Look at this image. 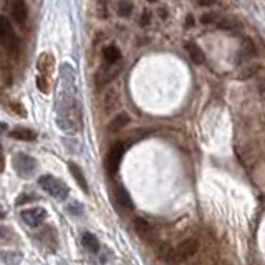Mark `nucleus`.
Wrapping results in <instances>:
<instances>
[{
    "label": "nucleus",
    "mask_w": 265,
    "mask_h": 265,
    "mask_svg": "<svg viewBox=\"0 0 265 265\" xmlns=\"http://www.w3.org/2000/svg\"><path fill=\"white\" fill-rule=\"evenodd\" d=\"M0 40H2V47L5 48L10 58H18L20 55V40L15 35L12 29V24L7 20V17L0 18Z\"/></svg>",
    "instance_id": "f257e3e1"
},
{
    "label": "nucleus",
    "mask_w": 265,
    "mask_h": 265,
    "mask_svg": "<svg viewBox=\"0 0 265 265\" xmlns=\"http://www.w3.org/2000/svg\"><path fill=\"white\" fill-rule=\"evenodd\" d=\"M38 184L43 191H47L50 196H55V198L65 199L68 196V187L63 184L60 179H57V177L53 176H42Z\"/></svg>",
    "instance_id": "f03ea898"
},
{
    "label": "nucleus",
    "mask_w": 265,
    "mask_h": 265,
    "mask_svg": "<svg viewBox=\"0 0 265 265\" xmlns=\"http://www.w3.org/2000/svg\"><path fill=\"white\" fill-rule=\"evenodd\" d=\"M123 154H125V144L123 143H115L111 148H109L108 156H106V169H108L109 174H116L118 172Z\"/></svg>",
    "instance_id": "7ed1b4c3"
},
{
    "label": "nucleus",
    "mask_w": 265,
    "mask_h": 265,
    "mask_svg": "<svg viewBox=\"0 0 265 265\" xmlns=\"http://www.w3.org/2000/svg\"><path fill=\"white\" fill-rule=\"evenodd\" d=\"M20 216L24 219V222L29 224L30 227H38L40 224L45 221V217H47V212H45V209L42 207H32V209L22 211Z\"/></svg>",
    "instance_id": "20e7f679"
},
{
    "label": "nucleus",
    "mask_w": 265,
    "mask_h": 265,
    "mask_svg": "<svg viewBox=\"0 0 265 265\" xmlns=\"http://www.w3.org/2000/svg\"><path fill=\"white\" fill-rule=\"evenodd\" d=\"M120 65H106V68H101V70H98L97 76H95V81H97V86H104L108 85L111 80H115L118 75H120Z\"/></svg>",
    "instance_id": "39448f33"
},
{
    "label": "nucleus",
    "mask_w": 265,
    "mask_h": 265,
    "mask_svg": "<svg viewBox=\"0 0 265 265\" xmlns=\"http://www.w3.org/2000/svg\"><path fill=\"white\" fill-rule=\"evenodd\" d=\"M198 247H199V245H198V240H196V239H186L184 242H181V244L176 247L177 262H179V260L191 259L196 252H198Z\"/></svg>",
    "instance_id": "423d86ee"
},
{
    "label": "nucleus",
    "mask_w": 265,
    "mask_h": 265,
    "mask_svg": "<svg viewBox=\"0 0 265 265\" xmlns=\"http://www.w3.org/2000/svg\"><path fill=\"white\" fill-rule=\"evenodd\" d=\"M10 12L13 20L18 25H25L27 17H29V8H27L25 0H10Z\"/></svg>",
    "instance_id": "0eeeda50"
},
{
    "label": "nucleus",
    "mask_w": 265,
    "mask_h": 265,
    "mask_svg": "<svg viewBox=\"0 0 265 265\" xmlns=\"http://www.w3.org/2000/svg\"><path fill=\"white\" fill-rule=\"evenodd\" d=\"M36 70L40 71V75L50 76L55 70V57L52 53L43 52L38 55V60H36Z\"/></svg>",
    "instance_id": "6e6552de"
},
{
    "label": "nucleus",
    "mask_w": 265,
    "mask_h": 265,
    "mask_svg": "<svg viewBox=\"0 0 265 265\" xmlns=\"http://www.w3.org/2000/svg\"><path fill=\"white\" fill-rule=\"evenodd\" d=\"M103 106L106 113H113L116 111L118 106H120V90L111 86L104 91V97H103Z\"/></svg>",
    "instance_id": "1a4fd4ad"
},
{
    "label": "nucleus",
    "mask_w": 265,
    "mask_h": 265,
    "mask_svg": "<svg viewBox=\"0 0 265 265\" xmlns=\"http://www.w3.org/2000/svg\"><path fill=\"white\" fill-rule=\"evenodd\" d=\"M156 254L158 257L164 260V262H177V254H176V249H172L171 245L163 242L156 247Z\"/></svg>",
    "instance_id": "9d476101"
},
{
    "label": "nucleus",
    "mask_w": 265,
    "mask_h": 265,
    "mask_svg": "<svg viewBox=\"0 0 265 265\" xmlns=\"http://www.w3.org/2000/svg\"><path fill=\"white\" fill-rule=\"evenodd\" d=\"M186 50H187V53H189L191 60H193L196 65H204V63H205V55L202 52V48H200L198 43L187 42L186 43Z\"/></svg>",
    "instance_id": "9b49d317"
},
{
    "label": "nucleus",
    "mask_w": 265,
    "mask_h": 265,
    "mask_svg": "<svg viewBox=\"0 0 265 265\" xmlns=\"http://www.w3.org/2000/svg\"><path fill=\"white\" fill-rule=\"evenodd\" d=\"M260 70H262V65H259V63L247 65V66H244L239 70V73H237V80H242V81L250 80V78H254L255 75H259Z\"/></svg>",
    "instance_id": "f8f14e48"
},
{
    "label": "nucleus",
    "mask_w": 265,
    "mask_h": 265,
    "mask_svg": "<svg viewBox=\"0 0 265 265\" xmlns=\"http://www.w3.org/2000/svg\"><path fill=\"white\" fill-rule=\"evenodd\" d=\"M10 138L18 141H35L36 132L29 130V128H15V130L10 131Z\"/></svg>",
    "instance_id": "ddd939ff"
},
{
    "label": "nucleus",
    "mask_w": 265,
    "mask_h": 265,
    "mask_svg": "<svg viewBox=\"0 0 265 265\" xmlns=\"http://www.w3.org/2000/svg\"><path fill=\"white\" fill-rule=\"evenodd\" d=\"M103 58H104V63H106V65H115V63L120 62L121 53L115 45H108V47L103 48Z\"/></svg>",
    "instance_id": "4468645a"
},
{
    "label": "nucleus",
    "mask_w": 265,
    "mask_h": 265,
    "mask_svg": "<svg viewBox=\"0 0 265 265\" xmlns=\"http://www.w3.org/2000/svg\"><path fill=\"white\" fill-rule=\"evenodd\" d=\"M128 123H130V116H128L126 113H118V115L111 120V123L108 125V130L111 132H116V131L123 130V128H126Z\"/></svg>",
    "instance_id": "2eb2a0df"
},
{
    "label": "nucleus",
    "mask_w": 265,
    "mask_h": 265,
    "mask_svg": "<svg viewBox=\"0 0 265 265\" xmlns=\"http://www.w3.org/2000/svg\"><path fill=\"white\" fill-rule=\"evenodd\" d=\"M68 167H70V172H71V176L75 177L76 184H78L85 193H88V182H86V177H85L83 172H81V169L76 166L75 163H70L68 164Z\"/></svg>",
    "instance_id": "dca6fc26"
},
{
    "label": "nucleus",
    "mask_w": 265,
    "mask_h": 265,
    "mask_svg": "<svg viewBox=\"0 0 265 265\" xmlns=\"http://www.w3.org/2000/svg\"><path fill=\"white\" fill-rule=\"evenodd\" d=\"M134 229L141 237H149L153 234V226L149 224V221H146L143 217H136L134 219Z\"/></svg>",
    "instance_id": "f3484780"
},
{
    "label": "nucleus",
    "mask_w": 265,
    "mask_h": 265,
    "mask_svg": "<svg viewBox=\"0 0 265 265\" xmlns=\"http://www.w3.org/2000/svg\"><path fill=\"white\" fill-rule=\"evenodd\" d=\"M116 202L120 207L123 209H132V200L130 198V194H128V191L126 189H123V187H118L116 189Z\"/></svg>",
    "instance_id": "a211bd4d"
},
{
    "label": "nucleus",
    "mask_w": 265,
    "mask_h": 265,
    "mask_svg": "<svg viewBox=\"0 0 265 265\" xmlns=\"http://www.w3.org/2000/svg\"><path fill=\"white\" fill-rule=\"evenodd\" d=\"M81 242H83V245L90 250V252H98L99 250L98 239L93 234H90V232H83V235H81Z\"/></svg>",
    "instance_id": "6ab92c4d"
},
{
    "label": "nucleus",
    "mask_w": 265,
    "mask_h": 265,
    "mask_svg": "<svg viewBox=\"0 0 265 265\" xmlns=\"http://www.w3.org/2000/svg\"><path fill=\"white\" fill-rule=\"evenodd\" d=\"M132 3L130 2V0H120V2L116 3V12H118V15H121V17H130L131 13H132Z\"/></svg>",
    "instance_id": "aec40b11"
},
{
    "label": "nucleus",
    "mask_w": 265,
    "mask_h": 265,
    "mask_svg": "<svg viewBox=\"0 0 265 265\" xmlns=\"http://www.w3.org/2000/svg\"><path fill=\"white\" fill-rule=\"evenodd\" d=\"M216 25L221 30H237V27H239V22L234 20V18H231V17H222L221 20H217Z\"/></svg>",
    "instance_id": "412c9836"
},
{
    "label": "nucleus",
    "mask_w": 265,
    "mask_h": 265,
    "mask_svg": "<svg viewBox=\"0 0 265 265\" xmlns=\"http://www.w3.org/2000/svg\"><path fill=\"white\" fill-rule=\"evenodd\" d=\"M242 52H244L245 57H255V55H257L255 43L250 38H244L242 40Z\"/></svg>",
    "instance_id": "4be33fe9"
},
{
    "label": "nucleus",
    "mask_w": 265,
    "mask_h": 265,
    "mask_svg": "<svg viewBox=\"0 0 265 265\" xmlns=\"http://www.w3.org/2000/svg\"><path fill=\"white\" fill-rule=\"evenodd\" d=\"M108 2L109 0H97V13L99 18H108Z\"/></svg>",
    "instance_id": "5701e85b"
},
{
    "label": "nucleus",
    "mask_w": 265,
    "mask_h": 265,
    "mask_svg": "<svg viewBox=\"0 0 265 265\" xmlns=\"http://www.w3.org/2000/svg\"><path fill=\"white\" fill-rule=\"evenodd\" d=\"M36 88H38L42 93H48V76H43V75H40V76H36Z\"/></svg>",
    "instance_id": "b1692460"
},
{
    "label": "nucleus",
    "mask_w": 265,
    "mask_h": 265,
    "mask_svg": "<svg viewBox=\"0 0 265 265\" xmlns=\"http://www.w3.org/2000/svg\"><path fill=\"white\" fill-rule=\"evenodd\" d=\"M8 106H10V111H13V113H17L18 116H27V111H25V108L22 106L20 103H17V101H12L10 104H8Z\"/></svg>",
    "instance_id": "393cba45"
},
{
    "label": "nucleus",
    "mask_w": 265,
    "mask_h": 265,
    "mask_svg": "<svg viewBox=\"0 0 265 265\" xmlns=\"http://www.w3.org/2000/svg\"><path fill=\"white\" fill-rule=\"evenodd\" d=\"M200 24H204V25L217 24V15L216 13H204V15L200 17Z\"/></svg>",
    "instance_id": "a878e982"
},
{
    "label": "nucleus",
    "mask_w": 265,
    "mask_h": 265,
    "mask_svg": "<svg viewBox=\"0 0 265 265\" xmlns=\"http://www.w3.org/2000/svg\"><path fill=\"white\" fill-rule=\"evenodd\" d=\"M139 25H141V27H146V25H149V12H143V13H141V18H139Z\"/></svg>",
    "instance_id": "bb28decb"
},
{
    "label": "nucleus",
    "mask_w": 265,
    "mask_h": 265,
    "mask_svg": "<svg viewBox=\"0 0 265 265\" xmlns=\"http://www.w3.org/2000/svg\"><path fill=\"white\" fill-rule=\"evenodd\" d=\"M198 3L199 5H202V7H211L216 3V0H198Z\"/></svg>",
    "instance_id": "cd10ccee"
},
{
    "label": "nucleus",
    "mask_w": 265,
    "mask_h": 265,
    "mask_svg": "<svg viewBox=\"0 0 265 265\" xmlns=\"http://www.w3.org/2000/svg\"><path fill=\"white\" fill-rule=\"evenodd\" d=\"M259 91H260L262 95H265V78L259 83Z\"/></svg>",
    "instance_id": "c85d7f7f"
},
{
    "label": "nucleus",
    "mask_w": 265,
    "mask_h": 265,
    "mask_svg": "<svg viewBox=\"0 0 265 265\" xmlns=\"http://www.w3.org/2000/svg\"><path fill=\"white\" fill-rule=\"evenodd\" d=\"M148 2H149V3H154V2H158V0H148Z\"/></svg>",
    "instance_id": "c756f323"
}]
</instances>
